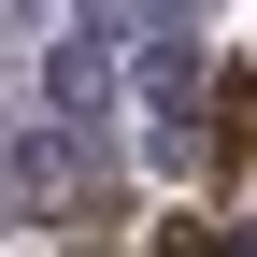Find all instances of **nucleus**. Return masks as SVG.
I'll use <instances>...</instances> for the list:
<instances>
[{
    "mask_svg": "<svg viewBox=\"0 0 257 257\" xmlns=\"http://www.w3.org/2000/svg\"><path fill=\"white\" fill-rule=\"evenodd\" d=\"M172 257H229V229H200V214H186V229H172Z\"/></svg>",
    "mask_w": 257,
    "mask_h": 257,
    "instance_id": "1",
    "label": "nucleus"
}]
</instances>
